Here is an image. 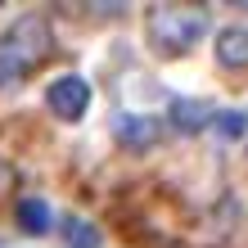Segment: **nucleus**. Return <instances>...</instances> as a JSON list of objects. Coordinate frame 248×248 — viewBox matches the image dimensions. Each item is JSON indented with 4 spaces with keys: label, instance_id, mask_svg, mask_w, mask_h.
<instances>
[{
    "label": "nucleus",
    "instance_id": "obj_2",
    "mask_svg": "<svg viewBox=\"0 0 248 248\" xmlns=\"http://www.w3.org/2000/svg\"><path fill=\"white\" fill-rule=\"evenodd\" d=\"M144 27H149V41L158 54H189L203 41V32H208V14L203 9H185V5H154L149 18H144Z\"/></svg>",
    "mask_w": 248,
    "mask_h": 248
},
{
    "label": "nucleus",
    "instance_id": "obj_6",
    "mask_svg": "<svg viewBox=\"0 0 248 248\" xmlns=\"http://www.w3.org/2000/svg\"><path fill=\"white\" fill-rule=\"evenodd\" d=\"M113 136H118L126 149H149L158 140V122L154 118H140V113H122L118 126H113Z\"/></svg>",
    "mask_w": 248,
    "mask_h": 248
},
{
    "label": "nucleus",
    "instance_id": "obj_1",
    "mask_svg": "<svg viewBox=\"0 0 248 248\" xmlns=\"http://www.w3.org/2000/svg\"><path fill=\"white\" fill-rule=\"evenodd\" d=\"M50 50H54V36H50L46 14H23L5 32V41H0V86L23 81L32 68L46 63Z\"/></svg>",
    "mask_w": 248,
    "mask_h": 248
},
{
    "label": "nucleus",
    "instance_id": "obj_5",
    "mask_svg": "<svg viewBox=\"0 0 248 248\" xmlns=\"http://www.w3.org/2000/svg\"><path fill=\"white\" fill-rule=\"evenodd\" d=\"M212 118H217V113H212L208 99H176V104H171V113H167V122L176 126V131H185V136L203 131Z\"/></svg>",
    "mask_w": 248,
    "mask_h": 248
},
{
    "label": "nucleus",
    "instance_id": "obj_8",
    "mask_svg": "<svg viewBox=\"0 0 248 248\" xmlns=\"http://www.w3.org/2000/svg\"><path fill=\"white\" fill-rule=\"evenodd\" d=\"M63 239H68V248H99V230L91 221H77V217H72L68 230H63Z\"/></svg>",
    "mask_w": 248,
    "mask_h": 248
},
{
    "label": "nucleus",
    "instance_id": "obj_9",
    "mask_svg": "<svg viewBox=\"0 0 248 248\" xmlns=\"http://www.w3.org/2000/svg\"><path fill=\"white\" fill-rule=\"evenodd\" d=\"M217 131H221L226 140H239L248 131V118H244V113H217Z\"/></svg>",
    "mask_w": 248,
    "mask_h": 248
},
{
    "label": "nucleus",
    "instance_id": "obj_3",
    "mask_svg": "<svg viewBox=\"0 0 248 248\" xmlns=\"http://www.w3.org/2000/svg\"><path fill=\"white\" fill-rule=\"evenodd\" d=\"M46 104H50V113L59 122H81V113L91 108V81H81V77H54L50 86H46Z\"/></svg>",
    "mask_w": 248,
    "mask_h": 248
},
{
    "label": "nucleus",
    "instance_id": "obj_7",
    "mask_svg": "<svg viewBox=\"0 0 248 248\" xmlns=\"http://www.w3.org/2000/svg\"><path fill=\"white\" fill-rule=\"evenodd\" d=\"M217 63L221 68H248V27H221L217 32Z\"/></svg>",
    "mask_w": 248,
    "mask_h": 248
},
{
    "label": "nucleus",
    "instance_id": "obj_4",
    "mask_svg": "<svg viewBox=\"0 0 248 248\" xmlns=\"http://www.w3.org/2000/svg\"><path fill=\"white\" fill-rule=\"evenodd\" d=\"M14 221H18L23 235H50L54 212H50V203L41 199V194H23V199H18V208H14Z\"/></svg>",
    "mask_w": 248,
    "mask_h": 248
}]
</instances>
